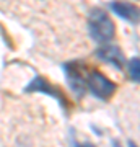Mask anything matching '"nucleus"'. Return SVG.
<instances>
[{"label":"nucleus","instance_id":"obj_1","mask_svg":"<svg viewBox=\"0 0 140 147\" xmlns=\"http://www.w3.org/2000/svg\"><path fill=\"white\" fill-rule=\"evenodd\" d=\"M88 30L94 41L108 42L113 39L116 33L114 23L109 18V15L103 10H93L88 16Z\"/></svg>","mask_w":140,"mask_h":147},{"label":"nucleus","instance_id":"obj_8","mask_svg":"<svg viewBox=\"0 0 140 147\" xmlns=\"http://www.w3.org/2000/svg\"><path fill=\"white\" fill-rule=\"evenodd\" d=\"M72 147H94L91 142H85V144H78V142H75L73 141V146Z\"/></svg>","mask_w":140,"mask_h":147},{"label":"nucleus","instance_id":"obj_6","mask_svg":"<svg viewBox=\"0 0 140 147\" xmlns=\"http://www.w3.org/2000/svg\"><path fill=\"white\" fill-rule=\"evenodd\" d=\"M96 56H98L101 61H104V62L114 64L117 69H122L124 67V64H125L124 54H122V51H121L117 46H111V44H108V46L99 47L98 51H96Z\"/></svg>","mask_w":140,"mask_h":147},{"label":"nucleus","instance_id":"obj_5","mask_svg":"<svg viewBox=\"0 0 140 147\" xmlns=\"http://www.w3.org/2000/svg\"><path fill=\"white\" fill-rule=\"evenodd\" d=\"M25 92H28V93H29V92H41V93H47V95H51V96H54V98H56V100H57L64 108L67 106V100H65V96H64V95L60 93L56 87H52L51 84H47L42 77H36V79H33L29 84L26 85Z\"/></svg>","mask_w":140,"mask_h":147},{"label":"nucleus","instance_id":"obj_4","mask_svg":"<svg viewBox=\"0 0 140 147\" xmlns=\"http://www.w3.org/2000/svg\"><path fill=\"white\" fill-rule=\"evenodd\" d=\"M109 8L114 11L117 16H121L122 20L129 21L132 25H135V23L140 21V8L135 7L134 3L116 0V2H111V3H109Z\"/></svg>","mask_w":140,"mask_h":147},{"label":"nucleus","instance_id":"obj_7","mask_svg":"<svg viewBox=\"0 0 140 147\" xmlns=\"http://www.w3.org/2000/svg\"><path fill=\"white\" fill-rule=\"evenodd\" d=\"M127 69H129V75L134 82H139L140 84V57H134L130 59L129 64H127Z\"/></svg>","mask_w":140,"mask_h":147},{"label":"nucleus","instance_id":"obj_3","mask_svg":"<svg viewBox=\"0 0 140 147\" xmlns=\"http://www.w3.org/2000/svg\"><path fill=\"white\" fill-rule=\"evenodd\" d=\"M65 75H67V82L70 85V88L75 92L77 96H82L86 90V77H83L82 69L78 67L77 64H67L65 67Z\"/></svg>","mask_w":140,"mask_h":147},{"label":"nucleus","instance_id":"obj_9","mask_svg":"<svg viewBox=\"0 0 140 147\" xmlns=\"http://www.w3.org/2000/svg\"><path fill=\"white\" fill-rule=\"evenodd\" d=\"M113 147H121V146H119V142H116V141H114V142H113Z\"/></svg>","mask_w":140,"mask_h":147},{"label":"nucleus","instance_id":"obj_2","mask_svg":"<svg viewBox=\"0 0 140 147\" xmlns=\"http://www.w3.org/2000/svg\"><path fill=\"white\" fill-rule=\"evenodd\" d=\"M86 85H88L90 92H91L96 98H99V100H108L116 90L114 82H111L109 79L104 77L103 74L96 72V70H93V72L86 77Z\"/></svg>","mask_w":140,"mask_h":147}]
</instances>
